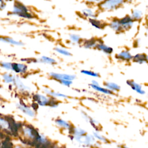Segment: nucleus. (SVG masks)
Here are the masks:
<instances>
[{
    "mask_svg": "<svg viewBox=\"0 0 148 148\" xmlns=\"http://www.w3.org/2000/svg\"><path fill=\"white\" fill-rule=\"evenodd\" d=\"M59 105V102L54 97H50L48 106L51 108H57Z\"/></svg>",
    "mask_w": 148,
    "mask_h": 148,
    "instance_id": "bb28decb",
    "label": "nucleus"
},
{
    "mask_svg": "<svg viewBox=\"0 0 148 148\" xmlns=\"http://www.w3.org/2000/svg\"><path fill=\"white\" fill-rule=\"evenodd\" d=\"M69 137L71 138V139L72 140V139H73V138H74V137H72V136H69Z\"/></svg>",
    "mask_w": 148,
    "mask_h": 148,
    "instance_id": "f704fd0d",
    "label": "nucleus"
},
{
    "mask_svg": "<svg viewBox=\"0 0 148 148\" xmlns=\"http://www.w3.org/2000/svg\"><path fill=\"white\" fill-rule=\"evenodd\" d=\"M104 86L106 88L110 90L112 92L118 91L120 90V87L115 83L113 82H105L104 83Z\"/></svg>",
    "mask_w": 148,
    "mask_h": 148,
    "instance_id": "f3484780",
    "label": "nucleus"
},
{
    "mask_svg": "<svg viewBox=\"0 0 148 148\" xmlns=\"http://www.w3.org/2000/svg\"><path fill=\"white\" fill-rule=\"evenodd\" d=\"M97 43V40L94 38H91L90 39L85 40L83 43V46L86 49L95 48L96 45Z\"/></svg>",
    "mask_w": 148,
    "mask_h": 148,
    "instance_id": "dca6fc26",
    "label": "nucleus"
},
{
    "mask_svg": "<svg viewBox=\"0 0 148 148\" xmlns=\"http://www.w3.org/2000/svg\"><path fill=\"white\" fill-rule=\"evenodd\" d=\"M45 91L46 92V93L49 95L50 97H61V98H66L67 96L65 94H63L62 93L60 92H55L50 89L49 88H45Z\"/></svg>",
    "mask_w": 148,
    "mask_h": 148,
    "instance_id": "6ab92c4d",
    "label": "nucleus"
},
{
    "mask_svg": "<svg viewBox=\"0 0 148 148\" xmlns=\"http://www.w3.org/2000/svg\"><path fill=\"white\" fill-rule=\"evenodd\" d=\"M38 62H41L49 64H54L55 63H56V61L54 59L45 56H42L39 60H38Z\"/></svg>",
    "mask_w": 148,
    "mask_h": 148,
    "instance_id": "b1692460",
    "label": "nucleus"
},
{
    "mask_svg": "<svg viewBox=\"0 0 148 148\" xmlns=\"http://www.w3.org/2000/svg\"><path fill=\"white\" fill-rule=\"evenodd\" d=\"M61 148H64V147H61Z\"/></svg>",
    "mask_w": 148,
    "mask_h": 148,
    "instance_id": "c9c22d12",
    "label": "nucleus"
},
{
    "mask_svg": "<svg viewBox=\"0 0 148 148\" xmlns=\"http://www.w3.org/2000/svg\"><path fill=\"white\" fill-rule=\"evenodd\" d=\"M6 7L5 3L3 2L0 1V10H3Z\"/></svg>",
    "mask_w": 148,
    "mask_h": 148,
    "instance_id": "473e14b6",
    "label": "nucleus"
},
{
    "mask_svg": "<svg viewBox=\"0 0 148 148\" xmlns=\"http://www.w3.org/2000/svg\"><path fill=\"white\" fill-rule=\"evenodd\" d=\"M109 27L114 31H115L117 32H120L123 31V29L120 25L119 21L118 18H114L112 19L111 22L109 24Z\"/></svg>",
    "mask_w": 148,
    "mask_h": 148,
    "instance_id": "4468645a",
    "label": "nucleus"
},
{
    "mask_svg": "<svg viewBox=\"0 0 148 148\" xmlns=\"http://www.w3.org/2000/svg\"><path fill=\"white\" fill-rule=\"evenodd\" d=\"M82 13L85 17H88V18H94L96 17V15L94 12L90 9H84L82 10Z\"/></svg>",
    "mask_w": 148,
    "mask_h": 148,
    "instance_id": "5701e85b",
    "label": "nucleus"
},
{
    "mask_svg": "<svg viewBox=\"0 0 148 148\" xmlns=\"http://www.w3.org/2000/svg\"><path fill=\"white\" fill-rule=\"evenodd\" d=\"M95 48L100 51H103V53H105V54H110L113 51V49L112 47L105 45L102 41V42H97Z\"/></svg>",
    "mask_w": 148,
    "mask_h": 148,
    "instance_id": "9b49d317",
    "label": "nucleus"
},
{
    "mask_svg": "<svg viewBox=\"0 0 148 148\" xmlns=\"http://www.w3.org/2000/svg\"><path fill=\"white\" fill-rule=\"evenodd\" d=\"M2 79L6 83H13L15 76L9 73H5L2 75Z\"/></svg>",
    "mask_w": 148,
    "mask_h": 148,
    "instance_id": "412c9836",
    "label": "nucleus"
},
{
    "mask_svg": "<svg viewBox=\"0 0 148 148\" xmlns=\"http://www.w3.org/2000/svg\"><path fill=\"white\" fill-rule=\"evenodd\" d=\"M119 21L123 30L129 29L130 28H131L132 27L134 21L131 17L128 15L125 16L120 19H119Z\"/></svg>",
    "mask_w": 148,
    "mask_h": 148,
    "instance_id": "39448f33",
    "label": "nucleus"
},
{
    "mask_svg": "<svg viewBox=\"0 0 148 148\" xmlns=\"http://www.w3.org/2000/svg\"><path fill=\"white\" fill-rule=\"evenodd\" d=\"M81 73L88 76H92V77H99V74L98 73L91 71H88V70H82L81 71Z\"/></svg>",
    "mask_w": 148,
    "mask_h": 148,
    "instance_id": "c85d7f7f",
    "label": "nucleus"
},
{
    "mask_svg": "<svg viewBox=\"0 0 148 148\" xmlns=\"http://www.w3.org/2000/svg\"><path fill=\"white\" fill-rule=\"evenodd\" d=\"M132 60L135 62L142 64L147 62V57L145 54H136L134 56H132Z\"/></svg>",
    "mask_w": 148,
    "mask_h": 148,
    "instance_id": "ddd939ff",
    "label": "nucleus"
},
{
    "mask_svg": "<svg viewBox=\"0 0 148 148\" xmlns=\"http://www.w3.org/2000/svg\"><path fill=\"white\" fill-rule=\"evenodd\" d=\"M50 76L51 78L54 80H56L58 82L61 80H69L72 81L76 77L75 75H69V74H64V73H58L55 72L50 73Z\"/></svg>",
    "mask_w": 148,
    "mask_h": 148,
    "instance_id": "7ed1b4c3",
    "label": "nucleus"
},
{
    "mask_svg": "<svg viewBox=\"0 0 148 148\" xmlns=\"http://www.w3.org/2000/svg\"><path fill=\"white\" fill-rule=\"evenodd\" d=\"M17 108L20 110L22 112L25 113L30 117H34L35 116V112L28 106L23 102H20L17 104Z\"/></svg>",
    "mask_w": 148,
    "mask_h": 148,
    "instance_id": "0eeeda50",
    "label": "nucleus"
},
{
    "mask_svg": "<svg viewBox=\"0 0 148 148\" xmlns=\"http://www.w3.org/2000/svg\"><path fill=\"white\" fill-rule=\"evenodd\" d=\"M61 84L66 86V87H70L71 85L72 84V81L69 80H61L59 82Z\"/></svg>",
    "mask_w": 148,
    "mask_h": 148,
    "instance_id": "7c9ffc66",
    "label": "nucleus"
},
{
    "mask_svg": "<svg viewBox=\"0 0 148 148\" xmlns=\"http://www.w3.org/2000/svg\"><path fill=\"white\" fill-rule=\"evenodd\" d=\"M55 121L58 125H60L61 127H63L66 128H69V127L71 126V125L68 122H66V121L62 120L61 119H57Z\"/></svg>",
    "mask_w": 148,
    "mask_h": 148,
    "instance_id": "a878e982",
    "label": "nucleus"
},
{
    "mask_svg": "<svg viewBox=\"0 0 148 148\" xmlns=\"http://www.w3.org/2000/svg\"><path fill=\"white\" fill-rule=\"evenodd\" d=\"M13 84L15 85V86L16 87V88L17 89H18L20 91H21L22 92H24V93H28V90H29L28 87L27 86H26L22 82L21 80L20 79V78L18 76H16L14 77V82Z\"/></svg>",
    "mask_w": 148,
    "mask_h": 148,
    "instance_id": "9d476101",
    "label": "nucleus"
},
{
    "mask_svg": "<svg viewBox=\"0 0 148 148\" xmlns=\"http://www.w3.org/2000/svg\"><path fill=\"white\" fill-rule=\"evenodd\" d=\"M124 3L123 1L121 0H109L101 1L99 4L101 9L106 10H112L116 9L121 6Z\"/></svg>",
    "mask_w": 148,
    "mask_h": 148,
    "instance_id": "f03ea898",
    "label": "nucleus"
},
{
    "mask_svg": "<svg viewBox=\"0 0 148 148\" xmlns=\"http://www.w3.org/2000/svg\"><path fill=\"white\" fill-rule=\"evenodd\" d=\"M89 86L92 88H93L94 90L97 91H99L100 92H102L103 94H108V95H112L113 94V92L110 91V90H108L107 88H103V87H101L99 86V85L98 86H95V85H93L92 84H90Z\"/></svg>",
    "mask_w": 148,
    "mask_h": 148,
    "instance_id": "a211bd4d",
    "label": "nucleus"
},
{
    "mask_svg": "<svg viewBox=\"0 0 148 148\" xmlns=\"http://www.w3.org/2000/svg\"><path fill=\"white\" fill-rule=\"evenodd\" d=\"M0 42L16 46H22L24 45L23 43L21 41H18L12 38L6 36H0Z\"/></svg>",
    "mask_w": 148,
    "mask_h": 148,
    "instance_id": "f8f14e48",
    "label": "nucleus"
},
{
    "mask_svg": "<svg viewBox=\"0 0 148 148\" xmlns=\"http://www.w3.org/2000/svg\"><path fill=\"white\" fill-rule=\"evenodd\" d=\"M115 58L121 61H129L132 60V56L128 50H123L116 55Z\"/></svg>",
    "mask_w": 148,
    "mask_h": 148,
    "instance_id": "1a4fd4ad",
    "label": "nucleus"
},
{
    "mask_svg": "<svg viewBox=\"0 0 148 148\" xmlns=\"http://www.w3.org/2000/svg\"><path fill=\"white\" fill-rule=\"evenodd\" d=\"M88 21H89L90 23L93 27H94L95 28H97L99 29H103L105 27V26L106 25V24H105L104 23H102V21H101L99 20L96 19L95 18H88Z\"/></svg>",
    "mask_w": 148,
    "mask_h": 148,
    "instance_id": "2eb2a0df",
    "label": "nucleus"
},
{
    "mask_svg": "<svg viewBox=\"0 0 148 148\" xmlns=\"http://www.w3.org/2000/svg\"><path fill=\"white\" fill-rule=\"evenodd\" d=\"M32 99L34 102H36L39 106H48L50 97H46L43 95L39 94H35L32 96Z\"/></svg>",
    "mask_w": 148,
    "mask_h": 148,
    "instance_id": "20e7f679",
    "label": "nucleus"
},
{
    "mask_svg": "<svg viewBox=\"0 0 148 148\" xmlns=\"http://www.w3.org/2000/svg\"><path fill=\"white\" fill-rule=\"evenodd\" d=\"M55 50L56 52L58 53L59 54L65 56H71L72 55L69 51H68L67 50L63 49V48L57 47L55 48Z\"/></svg>",
    "mask_w": 148,
    "mask_h": 148,
    "instance_id": "393cba45",
    "label": "nucleus"
},
{
    "mask_svg": "<svg viewBox=\"0 0 148 148\" xmlns=\"http://www.w3.org/2000/svg\"><path fill=\"white\" fill-rule=\"evenodd\" d=\"M126 83H127V85H128L130 87H131V88L133 90L136 91L137 93H138L139 94H141V95H143V94H145V90H143L142 89V87L141 85L139 84V83H137L135 82H134V80H127Z\"/></svg>",
    "mask_w": 148,
    "mask_h": 148,
    "instance_id": "6e6552de",
    "label": "nucleus"
},
{
    "mask_svg": "<svg viewBox=\"0 0 148 148\" xmlns=\"http://www.w3.org/2000/svg\"><path fill=\"white\" fill-rule=\"evenodd\" d=\"M28 69L26 64L20 63H12V71L17 73H25Z\"/></svg>",
    "mask_w": 148,
    "mask_h": 148,
    "instance_id": "423d86ee",
    "label": "nucleus"
},
{
    "mask_svg": "<svg viewBox=\"0 0 148 148\" xmlns=\"http://www.w3.org/2000/svg\"><path fill=\"white\" fill-rule=\"evenodd\" d=\"M143 16L142 12L138 9H134L132 12L131 18L134 21H139L142 19Z\"/></svg>",
    "mask_w": 148,
    "mask_h": 148,
    "instance_id": "aec40b11",
    "label": "nucleus"
},
{
    "mask_svg": "<svg viewBox=\"0 0 148 148\" xmlns=\"http://www.w3.org/2000/svg\"><path fill=\"white\" fill-rule=\"evenodd\" d=\"M69 38L73 42V43H80L81 42V38L80 37V36H79L78 35H76V34H71L69 35Z\"/></svg>",
    "mask_w": 148,
    "mask_h": 148,
    "instance_id": "cd10ccee",
    "label": "nucleus"
},
{
    "mask_svg": "<svg viewBox=\"0 0 148 148\" xmlns=\"http://www.w3.org/2000/svg\"><path fill=\"white\" fill-rule=\"evenodd\" d=\"M91 84H92L93 85H95V86H98L99 85L98 82H97L96 80H92V82H91Z\"/></svg>",
    "mask_w": 148,
    "mask_h": 148,
    "instance_id": "72a5a7b5",
    "label": "nucleus"
},
{
    "mask_svg": "<svg viewBox=\"0 0 148 148\" xmlns=\"http://www.w3.org/2000/svg\"><path fill=\"white\" fill-rule=\"evenodd\" d=\"M12 13L13 15L25 18L31 19L34 18L33 14L29 12L28 8L24 4L18 2H16L14 5Z\"/></svg>",
    "mask_w": 148,
    "mask_h": 148,
    "instance_id": "f257e3e1",
    "label": "nucleus"
},
{
    "mask_svg": "<svg viewBox=\"0 0 148 148\" xmlns=\"http://www.w3.org/2000/svg\"><path fill=\"white\" fill-rule=\"evenodd\" d=\"M31 108H32V109L34 110V111H36L38 108H39V105L36 103V102H34L32 104H31Z\"/></svg>",
    "mask_w": 148,
    "mask_h": 148,
    "instance_id": "2f4dec72",
    "label": "nucleus"
},
{
    "mask_svg": "<svg viewBox=\"0 0 148 148\" xmlns=\"http://www.w3.org/2000/svg\"><path fill=\"white\" fill-rule=\"evenodd\" d=\"M10 127L9 121L2 117H0V128L4 130H8Z\"/></svg>",
    "mask_w": 148,
    "mask_h": 148,
    "instance_id": "4be33fe9",
    "label": "nucleus"
},
{
    "mask_svg": "<svg viewBox=\"0 0 148 148\" xmlns=\"http://www.w3.org/2000/svg\"><path fill=\"white\" fill-rule=\"evenodd\" d=\"M1 66L8 71H12V62H2L1 63Z\"/></svg>",
    "mask_w": 148,
    "mask_h": 148,
    "instance_id": "c756f323",
    "label": "nucleus"
}]
</instances>
